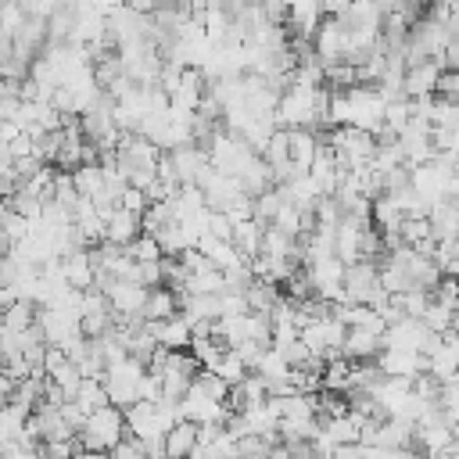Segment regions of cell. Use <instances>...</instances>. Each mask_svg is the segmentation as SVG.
Wrapping results in <instances>:
<instances>
[{"mask_svg":"<svg viewBox=\"0 0 459 459\" xmlns=\"http://www.w3.org/2000/svg\"><path fill=\"white\" fill-rule=\"evenodd\" d=\"M68 402H75V405L90 416V412H97V409H104V405H108V391H104V384H100V380H86V377H82V384L75 387V394H72Z\"/></svg>","mask_w":459,"mask_h":459,"instance_id":"obj_27","label":"cell"},{"mask_svg":"<svg viewBox=\"0 0 459 459\" xmlns=\"http://www.w3.org/2000/svg\"><path fill=\"white\" fill-rule=\"evenodd\" d=\"M194 445H197V427L183 420V423H176V427L165 434L161 452H165V459H190Z\"/></svg>","mask_w":459,"mask_h":459,"instance_id":"obj_21","label":"cell"},{"mask_svg":"<svg viewBox=\"0 0 459 459\" xmlns=\"http://www.w3.org/2000/svg\"><path fill=\"white\" fill-rule=\"evenodd\" d=\"M255 377H262L265 384H280V380H287L290 377V366H287V359L276 351V348H265L262 351V359H258V366L251 369Z\"/></svg>","mask_w":459,"mask_h":459,"instance_id":"obj_26","label":"cell"},{"mask_svg":"<svg viewBox=\"0 0 459 459\" xmlns=\"http://www.w3.org/2000/svg\"><path fill=\"white\" fill-rule=\"evenodd\" d=\"M147 330H151L154 344H158V348H165V351H186V348H190V341H194L190 323H186L179 312H176L172 319H165V323H147Z\"/></svg>","mask_w":459,"mask_h":459,"instance_id":"obj_13","label":"cell"},{"mask_svg":"<svg viewBox=\"0 0 459 459\" xmlns=\"http://www.w3.org/2000/svg\"><path fill=\"white\" fill-rule=\"evenodd\" d=\"M226 290V276L219 269H204V273H190L179 294H222Z\"/></svg>","mask_w":459,"mask_h":459,"instance_id":"obj_28","label":"cell"},{"mask_svg":"<svg viewBox=\"0 0 459 459\" xmlns=\"http://www.w3.org/2000/svg\"><path fill=\"white\" fill-rule=\"evenodd\" d=\"M126 258H133V262H158V258H161V247H158V240H154V237L140 233V237L126 247Z\"/></svg>","mask_w":459,"mask_h":459,"instance_id":"obj_35","label":"cell"},{"mask_svg":"<svg viewBox=\"0 0 459 459\" xmlns=\"http://www.w3.org/2000/svg\"><path fill=\"white\" fill-rule=\"evenodd\" d=\"M154 420H158V427H161V434H169L176 423H183V412H179V402H172V398H158L154 402Z\"/></svg>","mask_w":459,"mask_h":459,"instance_id":"obj_37","label":"cell"},{"mask_svg":"<svg viewBox=\"0 0 459 459\" xmlns=\"http://www.w3.org/2000/svg\"><path fill=\"white\" fill-rule=\"evenodd\" d=\"M323 136L326 133H316V129H287V158H290V165L308 172L316 154H319V147H323Z\"/></svg>","mask_w":459,"mask_h":459,"instance_id":"obj_10","label":"cell"},{"mask_svg":"<svg viewBox=\"0 0 459 459\" xmlns=\"http://www.w3.org/2000/svg\"><path fill=\"white\" fill-rule=\"evenodd\" d=\"M312 54H316V61H319L323 68L344 61V25H341L337 18H323V22H319V29H316V36H312Z\"/></svg>","mask_w":459,"mask_h":459,"instance_id":"obj_6","label":"cell"},{"mask_svg":"<svg viewBox=\"0 0 459 459\" xmlns=\"http://www.w3.org/2000/svg\"><path fill=\"white\" fill-rule=\"evenodd\" d=\"M262 233H265V226L255 222V219L237 222V226H233V247H237V255L251 262V258L262 251Z\"/></svg>","mask_w":459,"mask_h":459,"instance_id":"obj_23","label":"cell"},{"mask_svg":"<svg viewBox=\"0 0 459 459\" xmlns=\"http://www.w3.org/2000/svg\"><path fill=\"white\" fill-rule=\"evenodd\" d=\"M118 208H122V212H133V215H140V219H143V212L151 208V201H147V194H143V190L126 186V190H122V197H118Z\"/></svg>","mask_w":459,"mask_h":459,"instance_id":"obj_38","label":"cell"},{"mask_svg":"<svg viewBox=\"0 0 459 459\" xmlns=\"http://www.w3.org/2000/svg\"><path fill=\"white\" fill-rule=\"evenodd\" d=\"M122 437H126V416H122L115 405H104V409L90 412L86 423H82V430L75 434V441H79L82 452H104V455H108Z\"/></svg>","mask_w":459,"mask_h":459,"instance_id":"obj_1","label":"cell"},{"mask_svg":"<svg viewBox=\"0 0 459 459\" xmlns=\"http://www.w3.org/2000/svg\"><path fill=\"white\" fill-rule=\"evenodd\" d=\"M412 434H416V427L412 423H405V420H380V427H377V445L380 448H394V452H405V448H412Z\"/></svg>","mask_w":459,"mask_h":459,"instance_id":"obj_20","label":"cell"},{"mask_svg":"<svg viewBox=\"0 0 459 459\" xmlns=\"http://www.w3.org/2000/svg\"><path fill=\"white\" fill-rule=\"evenodd\" d=\"M312 459H316V455H312Z\"/></svg>","mask_w":459,"mask_h":459,"instance_id":"obj_44","label":"cell"},{"mask_svg":"<svg viewBox=\"0 0 459 459\" xmlns=\"http://www.w3.org/2000/svg\"><path fill=\"white\" fill-rule=\"evenodd\" d=\"M104 298H108V305H111V312H115L118 319H140L143 301H147V287L129 283V280H115V283L104 290Z\"/></svg>","mask_w":459,"mask_h":459,"instance_id":"obj_8","label":"cell"},{"mask_svg":"<svg viewBox=\"0 0 459 459\" xmlns=\"http://www.w3.org/2000/svg\"><path fill=\"white\" fill-rule=\"evenodd\" d=\"M204 373H215V377H219V380H222L226 387H237V384H240V380L247 377V369H244V362H240V359H237V355H233L230 348H226V351L219 355V362H215L212 369H204Z\"/></svg>","mask_w":459,"mask_h":459,"instance_id":"obj_29","label":"cell"},{"mask_svg":"<svg viewBox=\"0 0 459 459\" xmlns=\"http://www.w3.org/2000/svg\"><path fill=\"white\" fill-rule=\"evenodd\" d=\"M72 459H108V455H104V452H82V448H79Z\"/></svg>","mask_w":459,"mask_h":459,"instance_id":"obj_43","label":"cell"},{"mask_svg":"<svg viewBox=\"0 0 459 459\" xmlns=\"http://www.w3.org/2000/svg\"><path fill=\"white\" fill-rule=\"evenodd\" d=\"M14 283V265H11V258L4 255L0 258V287H11Z\"/></svg>","mask_w":459,"mask_h":459,"instance_id":"obj_41","label":"cell"},{"mask_svg":"<svg viewBox=\"0 0 459 459\" xmlns=\"http://www.w3.org/2000/svg\"><path fill=\"white\" fill-rule=\"evenodd\" d=\"M452 316H455V312H452L448 305H437V301L430 298V305H427V312L420 316V323H423L430 333H437V337H441V333H448V330H452Z\"/></svg>","mask_w":459,"mask_h":459,"instance_id":"obj_32","label":"cell"},{"mask_svg":"<svg viewBox=\"0 0 459 459\" xmlns=\"http://www.w3.org/2000/svg\"><path fill=\"white\" fill-rule=\"evenodd\" d=\"M380 348H384L380 333L348 326V337H344V351H341V355H344L348 362H373V359L380 355Z\"/></svg>","mask_w":459,"mask_h":459,"instance_id":"obj_16","label":"cell"},{"mask_svg":"<svg viewBox=\"0 0 459 459\" xmlns=\"http://www.w3.org/2000/svg\"><path fill=\"white\" fill-rule=\"evenodd\" d=\"M204 151H208V165L215 169V172H222V176H240L244 172V165L251 161V158H258L240 136H233V133H226V129H219L208 143H204Z\"/></svg>","mask_w":459,"mask_h":459,"instance_id":"obj_2","label":"cell"},{"mask_svg":"<svg viewBox=\"0 0 459 459\" xmlns=\"http://www.w3.org/2000/svg\"><path fill=\"white\" fill-rule=\"evenodd\" d=\"M61 420L79 434V430H82V423H86V412H82L75 402H65V405H61Z\"/></svg>","mask_w":459,"mask_h":459,"instance_id":"obj_40","label":"cell"},{"mask_svg":"<svg viewBox=\"0 0 459 459\" xmlns=\"http://www.w3.org/2000/svg\"><path fill=\"white\" fill-rule=\"evenodd\" d=\"M427 222H430L434 244H441V240H459V212H455L452 201H437V204L430 208Z\"/></svg>","mask_w":459,"mask_h":459,"instance_id":"obj_18","label":"cell"},{"mask_svg":"<svg viewBox=\"0 0 459 459\" xmlns=\"http://www.w3.org/2000/svg\"><path fill=\"white\" fill-rule=\"evenodd\" d=\"M430 459H459V437H455L448 448H441L437 455H430Z\"/></svg>","mask_w":459,"mask_h":459,"instance_id":"obj_42","label":"cell"},{"mask_svg":"<svg viewBox=\"0 0 459 459\" xmlns=\"http://www.w3.org/2000/svg\"><path fill=\"white\" fill-rule=\"evenodd\" d=\"M437 82H441V68L434 61H420V65H409L405 68V79H402V93L409 100L416 97H434L437 93Z\"/></svg>","mask_w":459,"mask_h":459,"instance_id":"obj_12","label":"cell"},{"mask_svg":"<svg viewBox=\"0 0 459 459\" xmlns=\"http://www.w3.org/2000/svg\"><path fill=\"white\" fill-rule=\"evenodd\" d=\"M280 204H283V194H280L276 186H269L265 194H258V197L251 201V219H255V222H262V226H269V222H273V215L280 212Z\"/></svg>","mask_w":459,"mask_h":459,"instance_id":"obj_30","label":"cell"},{"mask_svg":"<svg viewBox=\"0 0 459 459\" xmlns=\"http://www.w3.org/2000/svg\"><path fill=\"white\" fill-rule=\"evenodd\" d=\"M280 298H283V294H280L273 283H262V280H251V283L244 287L247 312H262V316H269V312H273V305H276Z\"/></svg>","mask_w":459,"mask_h":459,"instance_id":"obj_24","label":"cell"},{"mask_svg":"<svg viewBox=\"0 0 459 459\" xmlns=\"http://www.w3.org/2000/svg\"><path fill=\"white\" fill-rule=\"evenodd\" d=\"M47 380H50L57 391H65V398H72V394H75V387L82 384V373H79V366H72V362H61V366H57V369H54Z\"/></svg>","mask_w":459,"mask_h":459,"instance_id":"obj_34","label":"cell"},{"mask_svg":"<svg viewBox=\"0 0 459 459\" xmlns=\"http://www.w3.org/2000/svg\"><path fill=\"white\" fill-rule=\"evenodd\" d=\"M61 269H65V283L72 287V290H93V276H97V269H93V258H90V247H79V251H72V255H65L61 258Z\"/></svg>","mask_w":459,"mask_h":459,"instance_id":"obj_15","label":"cell"},{"mask_svg":"<svg viewBox=\"0 0 459 459\" xmlns=\"http://www.w3.org/2000/svg\"><path fill=\"white\" fill-rule=\"evenodd\" d=\"M140 233H143L140 215L122 212V208H115V215L104 222V244H111V247H118V251H126Z\"/></svg>","mask_w":459,"mask_h":459,"instance_id":"obj_14","label":"cell"},{"mask_svg":"<svg viewBox=\"0 0 459 459\" xmlns=\"http://www.w3.org/2000/svg\"><path fill=\"white\" fill-rule=\"evenodd\" d=\"M394 305L402 308L405 319H420L427 312V305H430V290H405V294L394 298Z\"/></svg>","mask_w":459,"mask_h":459,"instance_id":"obj_33","label":"cell"},{"mask_svg":"<svg viewBox=\"0 0 459 459\" xmlns=\"http://www.w3.org/2000/svg\"><path fill=\"white\" fill-rule=\"evenodd\" d=\"M194 387H197L201 394H208L212 402H222V405H226V398H230V387H226V384H222L215 373H204V369L194 377Z\"/></svg>","mask_w":459,"mask_h":459,"instance_id":"obj_36","label":"cell"},{"mask_svg":"<svg viewBox=\"0 0 459 459\" xmlns=\"http://www.w3.org/2000/svg\"><path fill=\"white\" fill-rule=\"evenodd\" d=\"M108 455H111V459H147V452H143V448H140L133 437H122V441H118V445L108 452Z\"/></svg>","mask_w":459,"mask_h":459,"instance_id":"obj_39","label":"cell"},{"mask_svg":"<svg viewBox=\"0 0 459 459\" xmlns=\"http://www.w3.org/2000/svg\"><path fill=\"white\" fill-rule=\"evenodd\" d=\"M36 330H39L43 344L61 348V351H65L75 337H82L79 316H75V312H65V308H36Z\"/></svg>","mask_w":459,"mask_h":459,"instance_id":"obj_4","label":"cell"},{"mask_svg":"<svg viewBox=\"0 0 459 459\" xmlns=\"http://www.w3.org/2000/svg\"><path fill=\"white\" fill-rule=\"evenodd\" d=\"M323 18H326V11L316 0H308V4H287V25L298 32V39H308L312 43V36H316V29H319Z\"/></svg>","mask_w":459,"mask_h":459,"instance_id":"obj_17","label":"cell"},{"mask_svg":"<svg viewBox=\"0 0 459 459\" xmlns=\"http://www.w3.org/2000/svg\"><path fill=\"white\" fill-rule=\"evenodd\" d=\"M143 366L140 362H133V359H122L118 366H108L104 369V377H100V384H104V391H108V405H115L118 412H126L129 405H136L140 398H136V387H140V380H143Z\"/></svg>","mask_w":459,"mask_h":459,"instance_id":"obj_3","label":"cell"},{"mask_svg":"<svg viewBox=\"0 0 459 459\" xmlns=\"http://www.w3.org/2000/svg\"><path fill=\"white\" fill-rule=\"evenodd\" d=\"M165 158H169V165H172L179 186L194 183L197 172L208 165V151H204L201 143H183V147H176V151H165Z\"/></svg>","mask_w":459,"mask_h":459,"instance_id":"obj_11","label":"cell"},{"mask_svg":"<svg viewBox=\"0 0 459 459\" xmlns=\"http://www.w3.org/2000/svg\"><path fill=\"white\" fill-rule=\"evenodd\" d=\"M373 366L380 369V377H394V380H416L420 373H427V359L416 351H394V348H380V355L373 359Z\"/></svg>","mask_w":459,"mask_h":459,"instance_id":"obj_7","label":"cell"},{"mask_svg":"<svg viewBox=\"0 0 459 459\" xmlns=\"http://www.w3.org/2000/svg\"><path fill=\"white\" fill-rule=\"evenodd\" d=\"M176 312H179V298H176L169 287H154V290H147V301H143L140 319H143V323H165V319H172Z\"/></svg>","mask_w":459,"mask_h":459,"instance_id":"obj_19","label":"cell"},{"mask_svg":"<svg viewBox=\"0 0 459 459\" xmlns=\"http://www.w3.org/2000/svg\"><path fill=\"white\" fill-rule=\"evenodd\" d=\"M32 326H36V305L18 301V305L4 308V330H11V333H25V330H32Z\"/></svg>","mask_w":459,"mask_h":459,"instance_id":"obj_31","label":"cell"},{"mask_svg":"<svg viewBox=\"0 0 459 459\" xmlns=\"http://www.w3.org/2000/svg\"><path fill=\"white\" fill-rule=\"evenodd\" d=\"M197 362L190 351H169L165 355V366H161V398H172V402H183V394L194 387V377H197Z\"/></svg>","mask_w":459,"mask_h":459,"instance_id":"obj_5","label":"cell"},{"mask_svg":"<svg viewBox=\"0 0 459 459\" xmlns=\"http://www.w3.org/2000/svg\"><path fill=\"white\" fill-rule=\"evenodd\" d=\"M237 183H240V190H244V197H258V194H265L269 186H273V176H269V165L262 161V158H251L247 165H244V172L237 176Z\"/></svg>","mask_w":459,"mask_h":459,"instance_id":"obj_22","label":"cell"},{"mask_svg":"<svg viewBox=\"0 0 459 459\" xmlns=\"http://www.w3.org/2000/svg\"><path fill=\"white\" fill-rule=\"evenodd\" d=\"M366 226H369L366 219L341 215V222L333 226V258H337V262H344V265L359 262V237H362Z\"/></svg>","mask_w":459,"mask_h":459,"instance_id":"obj_9","label":"cell"},{"mask_svg":"<svg viewBox=\"0 0 459 459\" xmlns=\"http://www.w3.org/2000/svg\"><path fill=\"white\" fill-rule=\"evenodd\" d=\"M348 384H351V362H348L344 355L323 362V391H330V394H348Z\"/></svg>","mask_w":459,"mask_h":459,"instance_id":"obj_25","label":"cell"}]
</instances>
